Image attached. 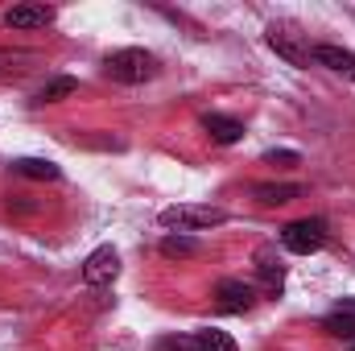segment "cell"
<instances>
[{"label":"cell","mask_w":355,"mask_h":351,"mask_svg":"<svg viewBox=\"0 0 355 351\" xmlns=\"http://www.w3.org/2000/svg\"><path fill=\"white\" fill-rule=\"evenodd\" d=\"M268 46H272V50H277V54H281L289 67H306V62H310V50L293 46V37H289L281 25H272V29H268Z\"/></svg>","instance_id":"cell-11"},{"label":"cell","mask_w":355,"mask_h":351,"mask_svg":"<svg viewBox=\"0 0 355 351\" xmlns=\"http://www.w3.org/2000/svg\"><path fill=\"white\" fill-rule=\"evenodd\" d=\"M227 223V211L223 207H194V203H178L162 211V228H178V232H207V228H219Z\"/></svg>","instance_id":"cell-2"},{"label":"cell","mask_w":355,"mask_h":351,"mask_svg":"<svg viewBox=\"0 0 355 351\" xmlns=\"http://www.w3.org/2000/svg\"><path fill=\"white\" fill-rule=\"evenodd\" d=\"M75 91H79V83H75L71 75H58V79H50L46 87L33 95V103H62V99H71Z\"/></svg>","instance_id":"cell-14"},{"label":"cell","mask_w":355,"mask_h":351,"mask_svg":"<svg viewBox=\"0 0 355 351\" xmlns=\"http://www.w3.org/2000/svg\"><path fill=\"white\" fill-rule=\"evenodd\" d=\"M265 162L268 166H302V153H293V149H268Z\"/></svg>","instance_id":"cell-18"},{"label":"cell","mask_w":355,"mask_h":351,"mask_svg":"<svg viewBox=\"0 0 355 351\" xmlns=\"http://www.w3.org/2000/svg\"><path fill=\"white\" fill-rule=\"evenodd\" d=\"M327 219H318V215H310V219H293V223H285L281 228V244L293 252V257H310V252H318L322 244H327Z\"/></svg>","instance_id":"cell-3"},{"label":"cell","mask_w":355,"mask_h":351,"mask_svg":"<svg viewBox=\"0 0 355 351\" xmlns=\"http://www.w3.org/2000/svg\"><path fill=\"white\" fill-rule=\"evenodd\" d=\"M12 62H29V54H8V50H0V75H8Z\"/></svg>","instance_id":"cell-19"},{"label":"cell","mask_w":355,"mask_h":351,"mask_svg":"<svg viewBox=\"0 0 355 351\" xmlns=\"http://www.w3.org/2000/svg\"><path fill=\"white\" fill-rule=\"evenodd\" d=\"M116 273H120V257H116V248H112V244L95 248L87 261H83V281H87L91 289L112 285V281H116Z\"/></svg>","instance_id":"cell-5"},{"label":"cell","mask_w":355,"mask_h":351,"mask_svg":"<svg viewBox=\"0 0 355 351\" xmlns=\"http://www.w3.org/2000/svg\"><path fill=\"white\" fill-rule=\"evenodd\" d=\"M103 71H107V79H112V83L137 87V83H149V79L157 75V58H153L149 50H137V46H128V50H116V54H107V58H103Z\"/></svg>","instance_id":"cell-1"},{"label":"cell","mask_w":355,"mask_h":351,"mask_svg":"<svg viewBox=\"0 0 355 351\" xmlns=\"http://www.w3.org/2000/svg\"><path fill=\"white\" fill-rule=\"evenodd\" d=\"M153 351H198V343H194V335H166V339H157Z\"/></svg>","instance_id":"cell-17"},{"label":"cell","mask_w":355,"mask_h":351,"mask_svg":"<svg viewBox=\"0 0 355 351\" xmlns=\"http://www.w3.org/2000/svg\"><path fill=\"white\" fill-rule=\"evenodd\" d=\"M347 351H355V343H352V348H347Z\"/></svg>","instance_id":"cell-20"},{"label":"cell","mask_w":355,"mask_h":351,"mask_svg":"<svg viewBox=\"0 0 355 351\" xmlns=\"http://www.w3.org/2000/svg\"><path fill=\"white\" fill-rule=\"evenodd\" d=\"M215 298H219V310L223 314H248L257 306V289L248 281H240V277H223L215 285Z\"/></svg>","instance_id":"cell-4"},{"label":"cell","mask_w":355,"mask_h":351,"mask_svg":"<svg viewBox=\"0 0 355 351\" xmlns=\"http://www.w3.org/2000/svg\"><path fill=\"white\" fill-rule=\"evenodd\" d=\"M257 273H261V281H265L268 289H281V277H285V264L277 257V248H257Z\"/></svg>","instance_id":"cell-12"},{"label":"cell","mask_w":355,"mask_h":351,"mask_svg":"<svg viewBox=\"0 0 355 351\" xmlns=\"http://www.w3.org/2000/svg\"><path fill=\"white\" fill-rule=\"evenodd\" d=\"M302 194H306L302 182H261V186H252V198L261 207H285V203H293Z\"/></svg>","instance_id":"cell-8"},{"label":"cell","mask_w":355,"mask_h":351,"mask_svg":"<svg viewBox=\"0 0 355 351\" xmlns=\"http://www.w3.org/2000/svg\"><path fill=\"white\" fill-rule=\"evenodd\" d=\"M194 343H198V351H240L236 339H232L227 331H219V327H202V331L194 335Z\"/></svg>","instance_id":"cell-15"},{"label":"cell","mask_w":355,"mask_h":351,"mask_svg":"<svg viewBox=\"0 0 355 351\" xmlns=\"http://www.w3.org/2000/svg\"><path fill=\"white\" fill-rule=\"evenodd\" d=\"M194 252H198V240H194V236H182V232H178V236H166V240H162V257H170V261L194 257Z\"/></svg>","instance_id":"cell-16"},{"label":"cell","mask_w":355,"mask_h":351,"mask_svg":"<svg viewBox=\"0 0 355 351\" xmlns=\"http://www.w3.org/2000/svg\"><path fill=\"white\" fill-rule=\"evenodd\" d=\"M322 331H327L331 339H347V343H355V302L352 298H343V306L331 310V314L322 318Z\"/></svg>","instance_id":"cell-10"},{"label":"cell","mask_w":355,"mask_h":351,"mask_svg":"<svg viewBox=\"0 0 355 351\" xmlns=\"http://www.w3.org/2000/svg\"><path fill=\"white\" fill-rule=\"evenodd\" d=\"M202 128H207V137H211L215 145H236V141L244 137V124H240L236 116H223V112H207V116H202Z\"/></svg>","instance_id":"cell-9"},{"label":"cell","mask_w":355,"mask_h":351,"mask_svg":"<svg viewBox=\"0 0 355 351\" xmlns=\"http://www.w3.org/2000/svg\"><path fill=\"white\" fill-rule=\"evenodd\" d=\"M310 58L318 62V67H327V71H335V75H343V79H352L355 83V54L352 50H343V46H314L310 50Z\"/></svg>","instance_id":"cell-7"},{"label":"cell","mask_w":355,"mask_h":351,"mask_svg":"<svg viewBox=\"0 0 355 351\" xmlns=\"http://www.w3.org/2000/svg\"><path fill=\"white\" fill-rule=\"evenodd\" d=\"M54 21V8L50 4H12L8 12H4V25L8 29H46Z\"/></svg>","instance_id":"cell-6"},{"label":"cell","mask_w":355,"mask_h":351,"mask_svg":"<svg viewBox=\"0 0 355 351\" xmlns=\"http://www.w3.org/2000/svg\"><path fill=\"white\" fill-rule=\"evenodd\" d=\"M12 170H17L21 178H42V182L62 178V170H58L54 162H46V157H17V162H12Z\"/></svg>","instance_id":"cell-13"}]
</instances>
